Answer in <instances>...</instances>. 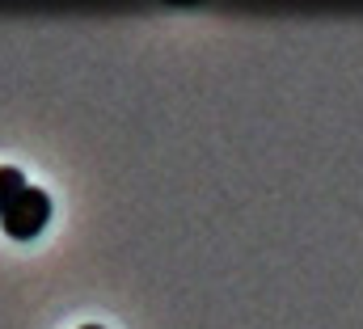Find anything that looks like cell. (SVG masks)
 Returning a JSON list of instances; mask_svg holds the SVG:
<instances>
[{
	"instance_id": "obj_1",
	"label": "cell",
	"mask_w": 363,
	"mask_h": 329,
	"mask_svg": "<svg viewBox=\"0 0 363 329\" xmlns=\"http://www.w3.org/2000/svg\"><path fill=\"white\" fill-rule=\"evenodd\" d=\"M47 220H51V199H47V190L26 186V190L4 207L0 228H4V237H13V241H34V237L47 228Z\"/></svg>"
},
{
	"instance_id": "obj_2",
	"label": "cell",
	"mask_w": 363,
	"mask_h": 329,
	"mask_svg": "<svg viewBox=\"0 0 363 329\" xmlns=\"http://www.w3.org/2000/svg\"><path fill=\"white\" fill-rule=\"evenodd\" d=\"M26 190V177H21V169H13V164H0V216H4V207L17 199Z\"/></svg>"
},
{
	"instance_id": "obj_3",
	"label": "cell",
	"mask_w": 363,
	"mask_h": 329,
	"mask_svg": "<svg viewBox=\"0 0 363 329\" xmlns=\"http://www.w3.org/2000/svg\"><path fill=\"white\" fill-rule=\"evenodd\" d=\"M81 329H101V325H81Z\"/></svg>"
}]
</instances>
